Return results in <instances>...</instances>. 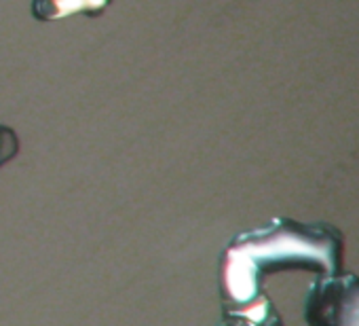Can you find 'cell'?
Instances as JSON below:
<instances>
[{"label": "cell", "mask_w": 359, "mask_h": 326, "mask_svg": "<svg viewBox=\"0 0 359 326\" xmlns=\"http://www.w3.org/2000/svg\"><path fill=\"white\" fill-rule=\"evenodd\" d=\"M110 0H34L32 13L34 18L49 22V20H60L66 15L74 13H87V15H100Z\"/></svg>", "instance_id": "cell-1"}, {"label": "cell", "mask_w": 359, "mask_h": 326, "mask_svg": "<svg viewBox=\"0 0 359 326\" xmlns=\"http://www.w3.org/2000/svg\"><path fill=\"white\" fill-rule=\"evenodd\" d=\"M18 150V138L9 127H0V163L11 159Z\"/></svg>", "instance_id": "cell-2"}]
</instances>
